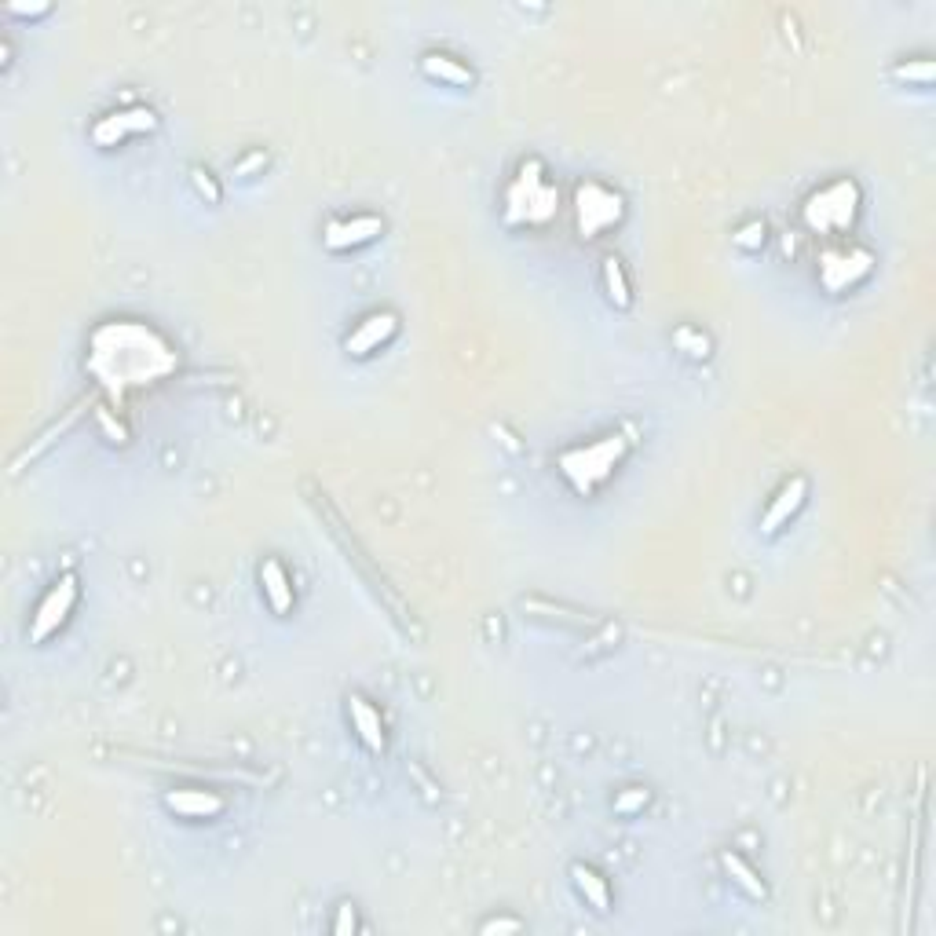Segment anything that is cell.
<instances>
[{
  "mask_svg": "<svg viewBox=\"0 0 936 936\" xmlns=\"http://www.w3.org/2000/svg\"><path fill=\"white\" fill-rule=\"evenodd\" d=\"M856 202H860L856 183L841 180V183H834V187H827L823 194L812 198L809 209H805V220H809L812 231H841V227L852 224Z\"/></svg>",
  "mask_w": 936,
  "mask_h": 936,
  "instance_id": "1",
  "label": "cell"
},
{
  "mask_svg": "<svg viewBox=\"0 0 936 936\" xmlns=\"http://www.w3.org/2000/svg\"><path fill=\"white\" fill-rule=\"evenodd\" d=\"M77 600V578L74 575H63L59 582L52 585V593L44 596L41 607H37V615H33V629L30 637L33 640H44L52 637L55 629L63 626L66 615H70V607H74Z\"/></svg>",
  "mask_w": 936,
  "mask_h": 936,
  "instance_id": "2",
  "label": "cell"
},
{
  "mask_svg": "<svg viewBox=\"0 0 936 936\" xmlns=\"http://www.w3.org/2000/svg\"><path fill=\"white\" fill-rule=\"evenodd\" d=\"M867 271H871V253H867V249H838V253L823 256L819 278H823L827 289L841 293V289H849L852 282H860Z\"/></svg>",
  "mask_w": 936,
  "mask_h": 936,
  "instance_id": "3",
  "label": "cell"
},
{
  "mask_svg": "<svg viewBox=\"0 0 936 936\" xmlns=\"http://www.w3.org/2000/svg\"><path fill=\"white\" fill-rule=\"evenodd\" d=\"M618 213H622V198L611 191H604L600 183H585L578 187V220H582V231L593 234L600 227L615 224Z\"/></svg>",
  "mask_w": 936,
  "mask_h": 936,
  "instance_id": "4",
  "label": "cell"
},
{
  "mask_svg": "<svg viewBox=\"0 0 936 936\" xmlns=\"http://www.w3.org/2000/svg\"><path fill=\"white\" fill-rule=\"evenodd\" d=\"M154 125H158V117H154V110L136 107V110H121V114L103 117V121H99V125L92 128V136H96V143H103V147H114L117 139L136 136V132H150Z\"/></svg>",
  "mask_w": 936,
  "mask_h": 936,
  "instance_id": "5",
  "label": "cell"
},
{
  "mask_svg": "<svg viewBox=\"0 0 936 936\" xmlns=\"http://www.w3.org/2000/svg\"><path fill=\"white\" fill-rule=\"evenodd\" d=\"M377 234H381V220H377V216H355V220L326 227V245H330V249H351V245L370 242Z\"/></svg>",
  "mask_w": 936,
  "mask_h": 936,
  "instance_id": "6",
  "label": "cell"
},
{
  "mask_svg": "<svg viewBox=\"0 0 936 936\" xmlns=\"http://www.w3.org/2000/svg\"><path fill=\"white\" fill-rule=\"evenodd\" d=\"M395 326H399V322H395V315H392V311H381V315H370V319L362 322L359 330H355V333H351V337H348V351H351V355H370V351L377 348V344H384V341H388V337H392V333H395Z\"/></svg>",
  "mask_w": 936,
  "mask_h": 936,
  "instance_id": "7",
  "label": "cell"
},
{
  "mask_svg": "<svg viewBox=\"0 0 936 936\" xmlns=\"http://www.w3.org/2000/svg\"><path fill=\"white\" fill-rule=\"evenodd\" d=\"M165 805H169L176 816H187V819H209L224 812V801L216 798V794H205V790H176V794L165 798Z\"/></svg>",
  "mask_w": 936,
  "mask_h": 936,
  "instance_id": "8",
  "label": "cell"
},
{
  "mask_svg": "<svg viewBox=\"0 0 936 936\" xmlns=\"http://www.w3.org/2000/svg\"><path fill=\"white\" fill-rule=\"evenodd\" d=\"M618 454H622V443L615 439H604V443H596V447L589 450H575V454H567V461H582V465H589V479H585V487L593 483V479H604L611 468H615Z\"/></svg>",
  "mask_w": 936,
  "mask_h": 936,
  "instance_id": "9",
  "label": "cell"
},
{
  "mask_svg": "<svg viewBox=\"0 0 936 936\" xmlns=\"http://www.w3.org/2000/svg\"><path fill=\"white\" fill-rule=\"evenodd\" d=\"M805 494H809V483H805V479H801V476H798V479H790L787 487L779 490L776 505L768 509L765 523H761V527H765V534L779 531V523H787L790 516H794V512L801 509V501H805Z\"/></svg>",
  "mask_w": 936,
  "mask_h": 936,
  "instance_id": "10",
  "label": "cell"
},
{
  "mask_svg": "<svg viewBox=\"0 0 936 936\" xmlns=\"http://www.w3.org/2000/svg\"><path fill=\"white\" fill-rule=\"evenodd\" d=\"M260 582H264V593L271 600V607H275V615H286L289 607H293V585H289V575L282 571V564L278 560H264Z\"/></svg>",
  "mask_w": 936,
  "mask_h": 936,
  "instance_id": "11",
  "label": "cell"
},
{
  "mask_svg": "<svg viewBox=\"0 0 936 936\" xmlns=\"http://www.w3.org/2000/svg\"><path fill=\"white\" fill-rule=\"evenodd\" d=\"M351 721H355V728H359V739H362V743H366V746L373 750V754H377V750L384 746L381 713L373 710V706H370L366 699H359V695H355V699H351Z\"/></svg>",
  "mask_w": 936,
  "mask_h": 936,
  "instance_id": "12",
  "label": "cell"
},
{
  "mask_svg": "<svg viewBox=\"0 0 936 936\" xmlns=\"http://www.w3.org/2000/svg\"><path fill=\"white\" fill-rule=\"evenodd\" d=\"M571 878H575L578 893L585 896V904H593L596 911H607V904H611V893H607V882L593 871V867L575 863V867H571Z\"/></svg>",
  "mask_w": 936,
  "mask_h": 936,
  "instance_id": "13",
  "label": "cell"
},
{
  "mask_svg": "<svg viewBox=\"0 0 936 936\" xmlns=\"http://www.w3.org/2000/svg\"><path fill=\"white\" fill-rule=\"evenodd\" d=\"M425 74L436 77V81H447V85H472V70L468 66H461L458 59H450V55H425Z\"/></svg>",
  "mask_w": 936,
  "mask_h": 936,
  "instance_id": "14",
  "label": "cell"
},
{
  "mask_svg": "<svg viewBox=\"0 0 936 936\" xmlns=\"http://www.w3.org/2000/svg\"><path fill=\"white\" fill-rule=\"evenodd\" d=\"M721 863H724V871L732 874V882L739 885V889H743L746 896H754V900H765V896H768V893H765V882H761V878L754 874V867H746V863L739 860V856H732V852H724Z\"/></svg>",
  "mask_w": 936,
  "mask_h": 936,
  "instance_id": "15",
  "label": "cell"
},
{
  "mask_svg": "<svg viewBox=\"0 0 936 936\" xmlns=\"http://www.w3.org/2000/svg\"><path fill=\"white\" fill-rule=\"evenodd\" d=\"M604 286H607V297H611V304L615 308H629V282H626V271H622V264H618L615 256H607L604 260Z\"/></svg>",
  "mask_w": 936,
  "mask_h": 936,
  "instance_id": "16",
  "label": "cell"
},
{
  "mask_svg": "<svg viewBox=\"0 0 936 936\" xmlns=\"http://www.w3.org/2000/svg\"><path fill=\"white\" fill-rule=\"evenodd\" d=\"M677 344H681V348L688 351L692 359H702V355L710 351V341H706V337H699L695 330H681V333H677Z\"/></svg>",
  "mask_w": 936,
  "mask_h": 936,
  "instance_id": "17",
  "label": "cell"
},
{
  "mask_svg": "<svg viewBox=\"0 0 936 936\" xmlns=\"http://www.w3.org/2000/svg\"><path fill=\"white\" fill-rule=\"evenodd\" d=\"M648 805V790L633 787V794H622V798L615 801V812H622V816H629V812H637Z\"/></svg>",
  "mask_w": 936,
  "mask_h": 936,
  "instance_id": "18",
  "label": "cell"
},
{
  "mask_svg": "<svg viewBox=\"0 0 936 936\" xmlns=\"http://www.w3.org/2000/svg\"><path fill=\"white\" fill-rule=\"evenodd\" d=\"M735 242L743 245V249H754L757 242H765V227H761V224H750V227H743V231L735 234Z\"/></svg>",
  "mask_w": 936,
  "mask_h": 936,
  "instance_id": "19",
  "label": "cell"
},
{
  "mask_svg": "<svg viewBox=\"0 0 936 936\" xmlns=\"http://www.w3.org/2000/svg\"><path fill=\"white\" fill-rule=\"evenodd\" d=\"M348 929H355V911L351 904H341V918L333 922V933H348Z\"/></svg>",
  "mask_w": 936,
  "mask_h": 936,
  "instance_id": "20",
  "label": "cell"
},
{
  "mask_svg": "<svg viewBox=\"0 0 936 936\" xmlns=\"http://www.w3.org/2000/svg\"><path fill=\"white\" fill-rule=\"evenodd\" d=\"M494 929H498V933H520V922H516V918H512V922H483V933H494Z\"/></svg>",
  "mask_w": 936,
  "mask_h": 936,
  "instance_id": "21",
  "label": "cell"
}]
</instances>
